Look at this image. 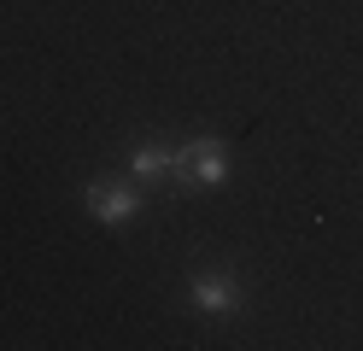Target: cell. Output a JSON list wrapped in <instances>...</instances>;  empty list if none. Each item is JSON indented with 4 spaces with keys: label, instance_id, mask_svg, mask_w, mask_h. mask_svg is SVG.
<instances>
[{
    "label": "cell",
    "instance_id": "3",
    "mask_svg": "<svg viewBox=\"0 0 363 351\" xmlns=\"http://www.w3.org/2000/svg\"><path fill=\"white\" fill-rule=\"evenodd\" d=\"M194 304H199V311H235L240 293H235L229 275H199L194 281Z\"/></svg>",
    "mask_w": 363,
    "mask_h": 351
},
{
    "label": "cell",
    "instance_id": "4",
    "mask_svg": "<svg viewBox=\"0 0 363 351\" xmlns=\"http://www.w3.org/2000/svg\"><path fill=\"white\" fill-rule=\"evenodd\" d=\"M129 164H135V176H141V182L176 176V152H170V147H158V140H147V147H135V152H129Z\"/></svg>",
    "mask_w": 363,
    "mask_h": 351
},
{
    "label": "cell",
    "instance_id": "2",
    "mask_svg": "<svg viewBox=\"0 0 363 351\" xmlns=\"http://www.w3.org/2000/svg\"><path fill=\"white\" fill-rule=\"evenodd\" d=\"M82 199H88V211H94V217H106V223H129L135 211H141L135 187H123V182H94Z\"/></svg>",
    "mask_w": 363,
    "mask_h": 351
},
{
    "label": "cell",
    "instance_id": "1",
    "mask_svg": "<svg viewBox=\"0 0 363 351\" xmlns=\"http://www.w3.org/2000/svg\"><path fill=\"white\" fill-rule=\"evenodd\" d=\"M176 176H194L199 187L229 182V147H223V140H188V147L176 152Z\"/></svg>",
    "mask_w": 363,
    "mask_h": 351
}]
</instances>
